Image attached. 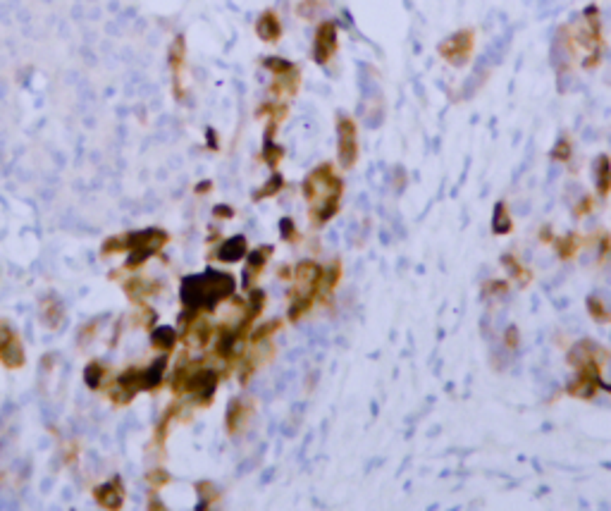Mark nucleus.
Segmentation results:
<instances>
[{"label": "nucleus", "instance_id": "obj_1", "mask_svg": "<svg viewBox=\"0 0 611 511\" xmlns=\"http://www.w3.org/2000/svg\"><path fill=\"white\" fill-rule=\"evenodd\" d=\"M344 182L332 163H323L310 170L303 179V196L310 205V223L323 227L342 208Z\"/></svg>", "mask_w": 611, "mask_h": 511}, {"label": "nucleus", "instance_id": "obj_2", "mask_svg": "<svg viewBox=\"0 0 611 511\" xmlns=\"http://www.w3.org/2000/svg\"><path fill=\"white\" fill-rule=\"evenodd\" d=\"M566 36V48L570 53L580 51L583 53V67L585 69H595L599 63H602L604 55V32H602V19H599V10L595 5H588V8L580 12V17L570 24V29H564L561 32Z\"/></svg>", "mask_w": 611, "mask_h": 511}, {"label": "nucleus", "instance_id": "obj_3", "mask_svg": "<svg viewBox=\"0 0 611 511\" xmlns=\"http://www.w3.org/2000/svg\"><path fill=\"white\" fill-rule=\"evenodd\" d=\"M568 361L575 365V380L570 383L568 394L578 399H592L602 387V368L607 352L592 342H580L573 347Z\"/></svg>", "mask_w": 611, "mask_h": 511}, {"label": "nucleus", "instance_id": "obj_4", "mask_svg": "<svg viewBox=\"0 0 611 511\" xmlns=\"http://www.w3.org/2000/svg\"><path fill=\"white\" fill-rule=\"evenodd\" d=\"M237 282L232 275L222 273H205V275H194L187 277L182 284V304L187 310H201V308H213L218 302H224L227 297H232Z\"/></svg>", "mask_w": 611, "mask_h": 511}, {"label": "nucleus", "instance_id": "obj_5", "mask_svg": "<svg viewBox=\"0 0 611 511\" xmlns=\"http://www.w3.org/2000/svg\"><path fill=\"white\" fill-rule=\"evenodd\" d=\"M294 289L289 292V320H301L310 308L315 306L318 297L323 299V280L325 268H320L315 260H301L294 268Z\"/></svg>", "mask_w": 611, "mask_h": 511}, {"label": "nucleus", "instance_id": "obj_6", "mask_svg": "<svg viewBox=\"0 0 611 511\" xmlns=\"http://www.w3.org/2000/svg\"><path fill=\"white\" fill-rule=\"evenodd\" d=\"M475 36L473 29H461V32H454L452 36H447L442 43L437 46V53L442 60H447L452 67H463L468 65V60L473 58L475 51Z\"/></svg>", "mask_w": 611, "mask_h": 511}, {"label": "nucleus", "instance_id": "obj_7", "mask_svg": "<svg viewBox=\"0 0 611 511\" xmlns=\"http://www.w3.org/2000/svg\"><path fill=\"white\" fill-rule=\"evenodd\" d=\"M358 124L349 115L337 117V160L344 170H351L358 163Z\"/></svg>", "mask_w": 611, "mask_h": 511}, {"label": "nucleus", "instance_id": "obj_8", "mask_svg": "<svg viewBox=\"0 0 611 511\" xmlns=\"http://www.w3.org/2000/svg\"><path fill=\"white\" fill-rule=\"evenodd\" d=\"M339 51V27L334 19H323L315 27L313 34V63H318L320 67L330 65V60Z\"/></svg>", "mask_w": 611, "mask_h": 511}, {"label": "nucleus", "instance_id": "obj_9", "mask_svg": "<svg viewBox=\"0 0 611 511\" xmlns=\"http://www.w3.org/2000/svg\"><path fill=\"white\" fill-rule=\"evenodd\" d=\"M168 65H170V72H172L174 98L182 103L184 96H187V38H184V34H177V36L172 38V43H170Z\"/></svg>", "mask_w": 611, "mask_h": 511}, {"label": "nucleus", "instance_id": "obj_10", "mask_svg": "<svg viewBox=\"0 0 611 511\" xmlns=\"http://www.w3.org/2000/svg\"><path fill=\"white\" fill-rule=\"evenodd\" d=\"M0 363L10 370H19L27 363L22 339L8 320H0Z\"/></svg>", "mask_w": 611, "mask_h": 511}, {"label": "nucleus", "instance_id": "obj_11", "mask_svg": "<svg viewBox=\"0 0 611 511\" xmlns=\"http://www.w3.org/2000/svg\"><path fill=\"white\" fill-rule=\"evenodd\" d=\"M255 416V402L249 397H237L227 407V430L229 435H242L251 425Z\"/></svg>", "mask_w": 611, "mask_h": 511}, {"label": "nucleus", "instance_id": "obj_12", "mask_svg": "<svg viewBox=\"0 0 611 511\" xmlns=\"http://www.w3.org/2000/svg\"><path fill=\"white\" fill-rule=\"evenodd\" d=\"M255 36L263 43H277L282 38V19L275 10H263L260 17L255 19Z\"/></svg>", "mask_w": 611, "mask_h": 511}, {"label": "nucleus", "instance_id": "obj_13", "mask_svg": "<svg viewBox=\"0 0 611 511\" xmlns=\"http://www.w3.org/2000/svg\"><path fill=\"white\" fill-rule=\"evenodd\" d=\"M275 82L270 84V93H273L275 101H282V98H294L301 89V69H292L287 74H273Z\"/></svg>", "mask_w": 611, "mask_h": 511}, {"label": "nucleus", "instance_id": "obj_14", "mask_svg": "<svg viewBox=\"0 0 611 511\" xmlns=\"http://www.w3.org/2000/svg\"><path fill=\"white\" fill-rule=\"evenodd\" d=\"M93 499H96L101 507L105 509H119L124 504V485L119 478L110 480V483H103L98 488H93Z\"/></svg>", "mask_w": 611, "mask_h": 511}, {"label": "nucleus", "instance_id": "obj_15", "mask_svg": "<svg viewBox=\"0 0 611 511\" xmlns=\"http://www.w3.org/2000/svg\"><path fill=\"white\" fill-rule=\"evenodd\" d=\"M273 247H260L255 249V251L249 253V260H246V268H244V287L251 289L253 287V280H258V275L265 270V265H268V260L273 258Z\"/></svg>", "mask_w": 611, "mask_h": 511}, {"label": "nucleus", "instance_id": "obj_16", "mask_svg": "<svg viewBox=\"0 0 611 511\" xmlns=\"http://www.w3.org/2000/svg\"><path fill=\"white\" fill-rule=\"evenodd\" d=\"M41 320L48 330H58L65 320V306L55 294H48L41 302Z\"/></svg>", "mask_w": 611, "mask_h": 511}, {"label": "nucleus", "instance_id": "obj_17", "mask_svg": "<svg viewBox=\"0 0 611 511\" xmlns=\"http://www.w3.org/2000/svg\"><path fill=\"white\" fill-rule=\"evenodd\" d=\"M122 287H124V292H127V297L132 299V302H141V299H148V297H153V294L160 292L158 284H153L151 280H143V277H129Z\"/></svg>", "mask_w": 611, "mask_h": 511}, {"label": "nucleus", "instance_id": "obj_18", "mask_svg": "<svg viewBox=\"0 0 611 511\" xmlns=\"http://www.w3.org/2000/svg\"><path fill=\"white\" fill-rule=\"evenodd\" d=\"M246 253H249V247L244 237L227 239V242H222L218 249V258L222 260V263H237V260H242Z\"/></svg>", "mask_w": 611, "mask_h": 511}, {"label": "nucleus", "instance_id": "obj_19", "mask_svg": "<svg viewBox=\"0 0 611 511\" xmlns=\"http://www.w3.org/2000/svg\"><path fill=\"white\" fill-rule=\"evenodd\" d=\"M595 184L602 198H609L611 194V158L607 153H602L595 163Z\"/></svg>", "mask_w": 611, "mask_h": 511}, {"label": "nucleus", "instance_id": "obj_20", "mask_svg": "<svg viewBox=\"0 0 611 511\" xmlns=\"http://www.w3.org/2000/svg\"><path fill=\"white\" fill-rule=\"evenodd\" d=\"M177 332H174L172 328H155L151 332V344L155 352L160 354H170L174 349V344H177Z\"/></svg>", "mask_w": 611, "mask_h": 511}, {"label": "nucleus", "instance_id": "obj_21", "mask_svg": "<svg viewBox=\"0 0 611 511\" xmlns=\"http://www.w3.org/2000/svg\"><path fill=\"white\" fill-rule=\"evenodd\" d=\"M282 189H284V177L279 172H273V177H270L263 187L253 192V201H265V198H273V196H277Z\"/></svg>", "mask_w": 611, "mask_h": 511}, {"label": "nucleus", "instance_id": "obj_22", "mask_svg": "<svg viewBox=\"0 0 611 511\" xmlns=\"http://www.w3.org/2000/svg\"><path fill=\"white\" fill-rule=\"evenodd\" d=\"M279 328H282V320H268V323L258 325V328L251 332V344H263V342H270V339L275 337V334L279 332Z\"/></svg>", "mask_w": 611, "mask_h": 511}, {"label": "nucleus", "instance_id": "obj_23", "mask_svg": "<svg viewBox=\"0 0 611 511\" xmlns=\"http://www.w3.org/2000/svg\"><path fill=\"white\" fill-rule=\"evenodd\" d=\"M196 490H198V497H201V502H198V509H208V507H213V504L220 499V490H218V485L210 483V480H203V483H196Z\"/></svg>", "mask_w": 611, "mask_h": 511}, {"label": "nucleus", "instance_id": "obj_24", "mask_svg": "<svg viewBox=\"0 0 611 511\" xmlns=\"http://www.w3.org/2000/svg\"><path fill=\"white\" fill-rule=\"evenodd\" d=\"M260 158H263V163L268 165V168L277 170V165L282 163V158H284V148L279 146L277 141H263V151H260Z\"/></svg>", "mask_w": 611, "mask_h": 511}, {"label": "nucleus", "instance_id": "obj_25", "mask_svg": "<svg viewBox=\"0 0 611 511\" xmlns=\"http://www.w3.org/2000/svg\"><path fill=\"white\" fill-rule=\"evenodd\" d=\"M554 249H557L559 258L570 260L575 253H578V249H580V239L575 237V234H568V237H564V239H554Z\"/></svg>", "mask_w": 611, "mask_h": 511}, {"label": "nucleus", "instance_id": "obj_26", "mask_svg": "<svg viewBox=\"0 0 611 511\" xmlns=\"http://www.w3.org/2000/svg\"><path fill=\"white\" fill-rule=\"evenodd\" d=\"M105 380V368L98 361H91V363H87V368H84V383L89 385L91 389H101Z\"/></svg>", "mask_w": 611, "mask_h": 511}, {"label": "nucleus", "instance_id": "obj_27", "mask_svg": "<svg viewBox=\"0 0 611 511\" xmlns=\"http://www.w3.org/2000/svg\"><path fill=\"white\" fill-rule=\"evenodd\" d=\"M511 223H514V220H511V215H509L507 203H497V208H494V232L497 234L511 232V227H514Z\"/></svg>", "mask_w": 611, "mask_h": 511}, {"label": "nucleus", "instance_id": "obj_28", "mask_svg": "<svg viewBox=\"0 0 611 511\" xmlns=\"http://www.w3.org/2000/svg\"><path fill=\"white\" fill-rule=\"evenodd\" d=\"M588 310L597 323H611V310L604 306V302L599 297H590L588 299Z\"/></svg>", "mask_w": 611, "mask_h": 511}, {"label": "nucleus", "instance_id": "obj_29", "mask_svg": "<svg viewBox=\"0 0 611 511\" xmlns=\"http://www.w3.org/2000/svg\"><path fill=\"white\" fill-rule=\"evenodd\" d=\"M263 67L268 69L270 74H287V72H292V69H297V65L294 63H289V60H284V58H265L263 60Z\"/></svg>", "mask_w": 611, "mask_h": 511}, {"label": "nucleus", "instance_id": "obj_30", "mask_svg": "<svg viewBox=\"0 0 611 511\" xmlns=\"http://www.w3.org/2000/svg\"><path fill=\"white\" fill-rule=\"evenodd\" d=\"M504 265H507V268L511 270V277H516L520 284H528L530 282V273L518 263V258H514V255H504Z\"/></svg>", "mask_w": 611, "mask_h": 511}, {"label": "nucleus", "instance_id": "obj_31", "mask_svg": "<svg viewBox=\"0 0 611 511\" xmlns=\"http://www.w3.org/2000/svg\"><path fill=\"white\" fill-rule=\"evenodd\" d=\"M570 155H573V146H570V141L566 137H561L557 144H554L552 148V158L559 160V163H568Z\"/></svg>", "mask_w": 611, "mask_h": 511}, {"label": "nucleus", "instance_id": "obj_32", "mask_svg": "<svg viewBox=\"0 0 611 511\" xmlns=\"http://www.w3.org/2000/svg\"><path fill=\"white\" fill-rule=\"evenodd\" d=\"M320 8H323V3H320V0H301V3L297 5V14H299V17H303V19H313L315 12H318Z\"/></svg>", "mask_w": 611, "mask_h": 511}, {"label": "nucleus", "instance_id": "obj_33", "mask_svg": "<svg viewBox=\"0 0 611 511\" xmlns=\"http://www.w3.org/2000/svg\"><path fill=\"white\" fill-rule=\"evenodd\" d=\"M146 480L153 485V490H163L165 485H168L170 480H172V475H170L165 468H155V470H151V473L146 475Z\"/></svg>", "mask_w": 611, "mask_h": 511}, {"label": "nucleus", "instance_id": "obj_34", "mask_svg": "<svg viewBox=\"0 0 611 511\" xmlns=\"http://www.w3.org/2000/svg\"><path fill=\"white\" fill-rule=\"evenodd\" d=\"M279 232H282V239H284V242H297V239H299L297 225H294L289 218H284L282 223H279Z\"/></svg>", "mask_w": 611, "mask_h": 511}, {"label": "nucleus", "instance_id": "obj_35", "mask_svg": "<svg viewBox=\"0 0 611 511\" xmlns=\"http://www.w3.org/2000/svg\"><path fill=\"white\" fill-rule=\"evenodd\" d=\"M213 215H215V218H220V220H232L234 210L229 208V205H218V208L213 210Z\"/></svg>", "mask_w": 611, "mask_h": 511}, {"label": "nucleus", "instance_id": "obj_36", "mask_svg": "<svg viewBox=\"0 0 611 511\" xmlns=\"http://www.w3.org/2000/svg\"><path fill=\"white\" fill-rule=\"evenodd\" d=\"M208 146L213 148V151H218V148H220L218 137H215V129H208Z\"/></svg>", "mask_w": 611, "mask_h": 511}, {"label": "nucleus", "instance_id": "obj_37", "mask_svg": "<svg viewBox=\"0 0 611 511\" xmlns=\"http://www.w3.org/2000/svg\"><path fill=\"white\" fill-rule=\"evenodd\" d=\"M210 189H213V184H210V182H203V184H198V187H196V194H208Z\"/></svg>", "mask_w": 611, "mask_h": 511}]
</instances>
